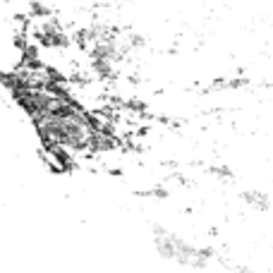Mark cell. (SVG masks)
Wrapping results in <instances>:
<instances>
[{
	"label": "cell",
	"instance_id": "6da1fadb",
	"mask_svg": "<svg viewBox=\"0 0 273 273\" xmlns=\"http://www.w3.org/2000/svg\"><path fill=\"white\" fill-rule=\"evenodd\" d=\"M240 199H242L245 204L259 208V211H269V206H271V197H269L266 192L257 190V187H247V190H242L240 192Z\"/></svg>",
	"mask_w": 273,
	"mask_h": 273
},
{
	"label": "cell",
	"instance_id": "7a4b0ae2",
	"mask_svg": "<svg viewBox=\"0 0 273 273\" xmlns=\"http://www.w3.org/2000/svg\"><path fill=\"white\" fill-rule=\"evenodd\" d=\"M206 173L223 180V182H232L235 180V170H230L228 165H206Z\"/></svg>",
	"mask_w": 273,
	"mask_h": 273
}]
</instances>
